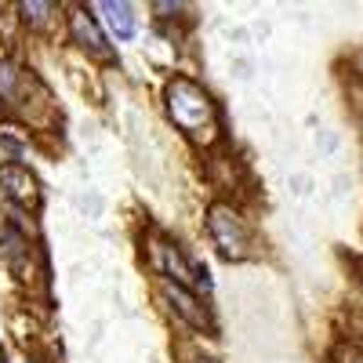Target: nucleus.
<instances>
[{"label": "nucleus", "mask_w": 363, "mask_h": 363, "mask_svg": "<svg viewBox=\"0 0 363 363\" xmlns=\"http://www.w3.org/2000/svg\"><path fill=\"white\" fill-rule=\"evenodd\" d=\"M167 113L174 128L186 131L193 142H211L218 135V106L211 102V95L200 84L186 77H174L167 84Z\"/></svg>", "instance_id": "f257e3e1"}, {"label": "nucleus", "mask_w": 363, "mask_h": 363, "mask_svg": "<svg viewBox=\"0 0 363 363\" xmlns=\"http://www.w3.org/2000/svg\"><path fill=\"white\" fill-rule=\"evenodd\" d=\"M153 258H157V265L164 269V280L186 287V291H211L207 269L196 265L193 258H186V255H182V247L171 244V240H160V244L153 247Z\"/></svg>", "instance_id": "f03ea898"}, {"label": "nucleus", "mask_w": 363, "mask_h": 363, "mask_svg": "<svg viewBox=\"0 0 363 363\" xmlns=\"http://www.w3.org/2000/svg\"><path fill=\"white\" fill-rule=\"evenodd\" d=\"M207 229H211V240L218 244V251L225 258H247V247H251V236L240 222V215L225 203H215L207 215Z\"/></svg>", "instance_id": "7ed1b4c3"}, {"label": "nucleus", "mask_w": 363, "mask_h": 363, "mask_svg": "<svg viewBox=\"0 0 363 363\" xmlns=\"http://www.w3.org/2000/svg\"><path fill=\"white\" fill-rule=\"evenodd\" d=\"M160 291H164V298L171 301V309L186 320L189 327H196V330H211V327H215V323H211L207 306H200V298H196L193 291L178 287V284H171V280H160Z\"/></svg>", "instance_id": "20e7f679"}, {"label": "nucleus", "mask_w": 363, "mask_h": 363, "mask_svg": "<svg viewBox=\"0 0 363 363\" xmlns=\"http://www.w3.org/2000/svg\"><path fill=\"white\" fill-rule=\"evenodd\" d=\"M69 33H73V40H77V44H80L87 55L102 58V62H113V48L106 44V37H102L99 22L91 18L84 8H77V11L69 15Z\"/></svg>", "instance_id": "39448f33"}, {"label": "nucleus", "mask_w": 363, "mask_h": 363, "mask_svg": "<svg viewBox=\"0 0 363 363\" xmlns=\"http://www.w3.org/2000/svg\"><path fill=\"white\" fill-rule=\"evenodd\" d=\"M0 196L18 203V207H33L37 203V178L18 164L0 167Z\"/></svg>", "instance_id": "423d86ee"}, {"label": "nucleus", "mask_w": 363, "mask_h": 363, "mask_svg": "<svg viewBox=\"0 0 363 363\" xmlns=\"http://www.w3.org/2000/svg\"><path fill=\"white\" fill-rule=\"evenodd\" d=\"M0 251H4L8 265L18 272V277L29 280V240H26L15 225H4V229H0Z\"/></svg>", "instance_id": "0eeeda50"}, {"label": "nucleus", "mask_w": 363, "mask_h": 363, "mask_svg": "<svg viewBox=\"0 0 363 363\" xmlns=\"http://www.w3.org/2000/svg\"><path fill=\"white\" fill-rule=\"evenodd\" d=\"M106 11V22L113 29V37L116 40H131L135 37V29H138V18L131 11V4H113V0H106V4H99Z\"/></svg>", "instance_id": "6e6552de"}, {"label": "nucleus", "mask_w": 363, "mask_h": 363, "mask_svg": "<svg viewBox=\"0 0 363 363\" xmlns=\"http://www.w3.org/2000/svg\"><path fill=\"white\" fill-rule=\"evenodd\" d=\"M18 84H22V69L4 58V62H0V102H11L15 91H18Z\"/></svg>", "instance_id": "1a4fd4ad"}, {"label": "nucleus", "mask_w": 363, "mask_h": 363, "mask_svg": "<svg viewBox=\"0 0 363 363\" xmlns=\"http://www.w3.org/2000/svg\"><path fill=\"white\" fill-rule=\"evenodd\" d=\"M18 11H22V18H26L29 26H44L48 15L55 11V4H37V0H33V4H22Z\"/></svg>", "instance_id": "9d476101"}, {"label": "nucleus", "mask_w": 363, "mask_h": 363, "mask_svg": "<svg viewBox=\"0 0 363 363\" xmlns=\"http://www.w3.org/2000/svg\"><path fill=\"white\" fill-rule=\"evenodd\" d=\"M196 363H218V359H215V356H200Z\"/></svg>", "instance_id": "9b49d317"}, {"label": "nucleus", "mask_w": 363, "mask_h": 363, "mask_svg": "<svg viewBox=\"0 0 363 363\" xmlns=\"http://www.w3.org/2000/svg\"><path fill=\"white\" fill-rule=\"evenodd\" d=\"M359 280H363V262H359Z\"/></svg>", "instance_id": "f8f14e48"}, {"label": "nucleus", "mask_w": 363, "mask_h": 363, "mask_svg": "<svg viewBox=\"0 0 363 363\" xmlns=\"http://www.w3.org/2000/svg\"><path fill=\"white\" fill-rule=\"evenodd\" d=\"M352 363H363V356H356V359H352Z\"/></svg>", "instance_id": "ddd939ff"}, {"label": "nucleus", "mask_w": 363, "mask_h": 363, "mask_svg": "<svg viewBox=\"0 0 363 363\" xmlns=\"http://www.w3.org/2000/svg\"><path fill=\"white\" fill-rule=\"evenodd\" d=\"M0 363H4V352H0Z\"/></svg>", "instance_id": "4468645a"}]
</instances>
